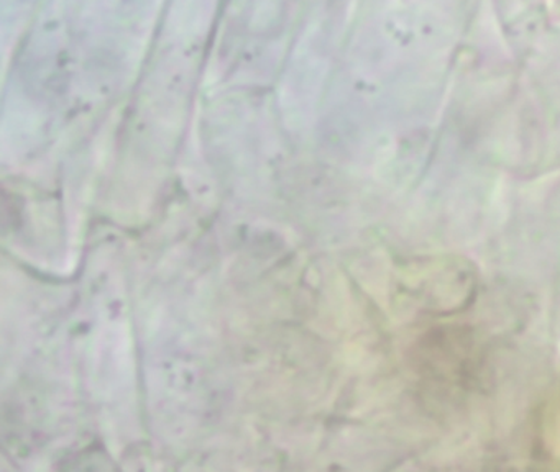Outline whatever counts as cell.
I'll list each match as a JSON object with an SVG mask.
<instances>
[{
	"label": "cell",
	"mask_w": 560,
	"mask_h": 472,
	"mask_svg": "<svg viewBox=\"0 0 560 472\" xmlns=\"http://www.w3.org/2000/svg\"><path fill=\"white\" fill-rule=\"evenodd\" d=\"M552 435L553 446L557 448V455H560V415H557L556 422H553Z\"/></svg>",
	"instance_id": "1"
}]
</instances>
